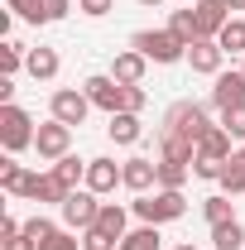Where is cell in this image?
Listing matches in <instances>:
<instances>
[{"label": "cell", "mask_w": 245, "mask_h": 250, "mask_svg": "<svg viewBox=\"0 0 245 250\" xmlns=\"http://www.w3.org/2000/svg\"><path fill=\"white\" fill-rule=\"evenodd\" d=\"M144 106H149V92H144V87H125V111H135V116H140Z\"/></svg>", "instance_id": "cell-39"}, {"label": "cell", "mask_w": 245, "mask_h": 250, "mask_svg": "<svg viewBox=\"0 0 245 250\" xmlns=\"http://www.w3.org/2000/svg\"><path fill=\"white\" fill-rule=\"evenodd\" d=\"M96 217H101V197H96L92 188H77V192H67L58 202V221L67 226V231H92L96 226Z\"/></svg>", "instance_id": "cell-4"}, {"label": "cell", "mask_w": 245, "mask_h": 250, "mask_svg": "<svg viewBox=\"0 0 245 250\" xmlns=\"http://www.w3.org/2000/svg\"><path fill=\"white\" fill-rule=\"evenodd\" d=\"M221 62H226V48H221L216 39H197V43H187V67H192V72L216 77V72H226Z\"/></svg>", "instance_id": "cell-10"}, {"label": "cell", "mask_w": 245, "mask_h": 250, "mask_svg": "<svg viewBox=\"0 0 245 250\" xmlns=\"http://www.w3.org/2000/svg\"><path fill=\"white\" fill-rule=\"evenodd\" d=\"M192 178V164H178V159H159V188H178Z\"/></svg>", "instance_id": "cell-29"}, {"label": "cell", "mask_w": 245, "mask_h": 250, "mask_svg": "<svg viewBox=\"0 0 245 250\" xmlns=\"http://www.w3.org/2000/svg\"><path fill=\"white\" fill-rule=\"evenodd\" d=\"M173 250H197V246H192V241H187V246H173Z\"/></svg>", "instance_id": "cell-44"}, {"label": "cell", "mask_w": 245, "mask_h": 250, "mask_svg": "<svg viewBox=\"0 0 245 250\" xmlns=\"http://www.w3.org/2000/svg\"><path fill=\"white\" fill-rule=\"evenodd\" d=\"M202 217H207V226H221V221H236V202H231L226 192H212V197H202Z\"/></svg>", "instance_id": "cell-24"}, {"label": "cell", "mask_w": 245, "mask_h": 250, "mask_svg": "<svg viewBox=\"0 0 245 250\" xmlns=\"http://www.w3.org/2000/svg\"><path fill=\"white\" fill-rule=\"evenodd\" d=\"M82 92L92 96V106H96V111H106V116L125 111V87L111 77V72H92V77L82 82Z\"/></svg>", "instance_id": "cell-8"}, {"label": "cell", "mask_w": 245, "mask_h": 250, "mask_svg": "<svg viewBox=\"0 0 245 250\" xmlns=\"http://www.w3.org/2000/svg\"><path fill=\"white\" fill-rule=\"evenodd\" d=\"M34 135H39V125L24 106H0V149L5 154H20V149H34Z\"/></svg>", "instance_id": "cell-3"}, {"label": "cell", "mask_w": 245, "mask_h": 250, "mask_svg": "<svg viewBox=\"0 0 245 250\" xmlns=\"http://www.w3.org/2000/svg\"><path fill=\"white\" fill-rule=\"evenodd\" d=\"M231 145H236V140H231V130H226V125H212V130L197 140V159H221V164H226V159L236 154Z\"/></svg>", "instance_id": "cell-18"}, {"label": "cell", "mask_w": 245, "mask_h": 250, "mask_svg": "<svg viewBox=\"0 0 245 250\" xmlns=\"http://www.w3.org/2000/svg\"><path fill=\"white\" fill-rule=\"evenodd\" d=\"M212 106L216 111H231V106H245V72L231 67V72H216V87H212Z\"/></svg>", "instance_id": "cell-14"}, {"label": "cell", "mask_w": 245, "mask_h": 250, "mask_svg": "<svg viewBox=\"0 0 245 250\" xmlns=\"http://www.w3.org/2000/svg\"><path fill=\"white\" fill-rule=\"evenodd\" d=\"M5 10H10L15 20H24V24H48V15H43V0H5Z\"/></svg>", "instance_id": "cell-31"}, {"label": "cell", "mask_w": 245, "mask_h": 250, "mask_svg": "<svg viewBox=\"0 0 245 250\" xmlns=\"http://www.w3.org/2000/svg\"><path fill=\"white\" fill-rule=\"evenodd\" d=\"M77 10H82L87 20H106V15L116 10V0H77Z\"/></svg>", "instance_id": "cell-37"}, {"label": "cell", "mask_w": 245, "mask_h": 250, "mask_svg": "<svg viewBox=\"0 0 245 250\" xmlns=\"http://www.w3.org/2000/svg\"><path fill=\"white\" fill-rule=\"evenodd\" d=\"M53 168V178H58L67 192H77V188H87V159H77V154H62L58 164H48Z\"/></svg>", "instance_id": "cell-19"}, {"label": "cell", "mask_w": 245, "mask_h": 250, "mask_svg": "<svg viewBox=\"0 0 245 250\" xmlns=\"http://www.w3.org/2000/svg\"><path fill=\"white\" fill-rule=\"evenodd\" d=\"M92 111L96 106H92V96L82 92V87H58V92L48 96V116L62 121V125H82Z\"/></svg>", "instance_id": "cell-6"}, {"label": "cell", "mask_w": 245, "mask_h": 250, "mask_svg": "<svg viewBox=\"0 0 245 250\" xmlns=\"http://www.w3.org/2000/svg\"><path fill=\"white\" fill-rule=\"evenodd\" d=\"M87 188H92L96 197H106V192H116L125 188V173L116 159H87Z\"/></svg>", "instance_id": "cell-13"}, {"label": "cell", "mask_w": 245, "mask_h": 250, "mask_svg": "<svg viewBox=\"0 0 245 250\" xmlns=\"http://www.w3.org/2000/svg\"><path fill=\"white\" fill-rule=\"evenodd\" d=\"M241 72H245V58H241Z\"/></svg>", "instance_id": "cell-46"}, {"label": "cell", "mask_w": 245, "mask_h": 250, "mask_svg": "<svg viewBox=\"0 0 245 250\" xmlns=\"http://www.w3.org/2000/svg\"><path fill=\"white\" fill-rule=\"evenodd\" d=\"M58 67H62L58 48H48V43L29 48V62H24V72H29L34 82H53V77H58Z\"/></svg>", "instance_id": "cell-16"}, {"label": "cell", "mask_w": 245, "mask_h": 250, "mask_svg": "<svg viewBox=\"0 0 245 250\" xmlns=\"http://www.w3.org/2000/svg\"><path fill=\"white\" fill-rule=\"evenodd\" d=\"M53 231H58V221H48L43 212H34V217L24 221V236H29V241H39V246H43V241H48Z\"/></svg>", "instance_id": "cell-32"}, {"label": "cell", "mask_w": 245, "mask_h": 250, "mask_svg": "<svg viewBox=\"0 0 245 250\" xmlns=\"http://www.w3.org/2000/svg\"><path fill=\"white\" fill-rule=\"evenodd\" d=\"M226 10L231 15H245V0H226Z\"/></svg>", "instance_id": "cell-42"}, {"label": "cell", "mask_w": 245, "mask_h": 250, "mask_svg": "<svg viewBox=\"0 0 245 250\" xmlns=\"http://www.w3.org/2000/svg\"><path fill=\"white\" fill-rule=\"evenodd\" d=\"M20 197H24V202H62L67 188L53 178V168H29V178H24V188H20Z\"/></svg>", "instance_id": "cell-9"}, {"label": "cell", "mask_w": 245, "mask_h": 250, "mask_svg": "<svg viewBox=\"0 0 245 250\" xmlns=\"http://www.w3.org/2000/svg\"><path fill=\"white\" fill-rule=\"evenodd\" d=\"M216 188H221L226 197H241V192H245V159H241V154H231L226 164H221V178H216Z\"/></svg>", "instance_id": "cell-22"}, {"label": "cell", "mask_w": 245, "mask_h": 250, "mask_svg": "<svg viewBox=\"0 0 245 250\" xmlns=\"http://www.w3.org/2000/svg\"><path fill=\"white\" fill-rule=\"evenodd\" d=\"M82 250H121V241L116 236H106V231H82Z\"/></svg>", "instance_id": "cell-35"}, {"label": "cell", "mask_w": 245, "mask_h": 250, "mask_svg": "<svg viewBox=\"0 0 245 250\" xmlns=\"http://www.w3.org/2000/svg\"><path fill=\"white\" fill-rule=\"evenodd\" d=\"M212 125H216V121L207 116V106H202V101H173V106L163 111V130L187 135V140H202Z\"/></svg>", "instance_id": "cell-5"}, {"label": "cell", "mask_w": 245, "mask_h": 250, "mask_svg": "<svg viewBox=\"0 0 245 250\" xmlns=\"http://www.w3.org/2000/svg\"><path fill=\"white\" fill-rule=\"evenodd\" d=\"M144 72H149V58L135 53V48H121V53L111 58V77H116L121 87H144Z\"/></svg>", "instance_id": "cell-12"}, {"label": "cell", "mask_w": 245, "mask_h": 250, "mask_svg": "<svg viewBox=\"0 0 245 250\" xmlns=\"http://www.w3.org/2000/svg\"><path fill=\"white\" fill-rule=\"evenodd\" d=\"M130 212L140 221H149V226H168V221L187 217V197L178 188H154V192H140V197L130 202Z\"/></svg>", "instance_id": "cell-1"}, {"label": "cell", "mask_w": 245, "mask_h": 250, "mask_svg": "<svg viewBox=\"0 0 245 250\" xmlns=\"http://www.w3.org/2000/svg\"><path fill=\"white\" fill-rule=\"evenodd\" d=\"M130 48L144 53L149 62H159V67H168V62H187V43L173 29H135V34H130Z\"/></svg>", "instance_id": "cell-2"}, {"label": "cell", "mask_w": 245, "mask_h": 250, "mask_svg": "<svg viewBox=\"0 0 245 250\" xmlns=\"http://www.w3.org/2000/svg\"><path fill=\"white\" fill-rule=\"evenodd\" d=\"M96 231H106V236L125 241V231H130V207H125V202H101V217H96Z\"/></svg>", "instance_id": "cell-21"}, {"label": "cell", "mask_w": 245, "mask_h": 250, "mask_svg": "<svg viewBox=\"0 0 245 250\" xmlns=\"http://www.w3.org/2000/svg\"><path fill=\"white\" fill-rule=\"evenodd\" d=\"M121 250H163V236H159V226H149V221H140L135 231H125Z\"/></svg>", "instance_id": "cell-23"}, {"label": "cell", "mask_w": 245, "mask_h": 250, "mask_svg": "<svg viewBox=\"0 0 245 250\" xmlns=\"http://www.w3.org/2000/svg\"><path fill=\"white\" fill-rule=\"evenodd\" d=\"M24 178H29V168H24V164H15V154H5V159H0V192L20 197V188H24Z\"/></svg>", "instance_id": "cell-27"}, {"label": "cell", "mask_w": 245, "mask_h": 250, "mask_svg": "<svg viewBox=\"0 0 245 250\" xmlns=\"http://www.w3.org/2000/svg\"><path fill=\"white\" fill-rule=\"evenodd\" d=\"M187 5H192V0H187Z\"/></svg>", "instance_id": "cell-47"}, {"label": "cell", "mask_w": 245, "mask_h": 250, "mask_svg": "<svg viewBox=\"0 0 245 250\" xmlns=\"http://www.w3.org/2000/svg\"><path fill=\"white\" fill-rule=\"evenodd\" d=\"M34 149H39V159H48V164H58L62 154H72V125L62 121H48L39 125V135H34Z\"/></svg>", "instance_id": "cell-7"}, {"label": "cell", "mask_w": 245, "mask_h": 250, "mask_svg": "<svg viewBox=\"0 0 245 250\" xmlns=\"http://www.w3.org/2000/svg\"><path fill=\"white\" fill-rule=\"evenodd\" d=\"M221 125L231 130V140L245 145V106H231V111H221Z\"/></svg>", "instance_id": "cell-34"}, {"label": "cell", "mask_w": 245, "mask_h": 250, "mask_svg": "<svg viewBox=\"0 0 245 250\" xmlns=\"http://www.w3.org/2000/svg\"><path fill=\"white\" fill-rule=\"evenodd\" d=\"M159 159L192 164V159H197V140H187V135H173V130H159Z\"/></svg>", "instance_id": "cell-20"}, {"label": "cell", "mask_w": 245, "mask_h": 250, "mask_svg": "<svg viewBox=\"0 0 245 250\" xmlns=\"http://www.w3.org/2000/svg\"><path fill=\"white\" fill-rule=\"evenodd\" d=\"M168 29L178 34L183 43H197V39H202V29H197V15H192V5H187V10H173V15H168Z\"/></svg>", "instance_id": "cell-30"}, {"label": "cell", "mask_w": 245, "mask_h": 250, "mask_svg": "<svg viewBox=\"0 0 245 250\" xmlns=\"http://www.w3.org/2000/svg\"><path fill=\"white\" fill-rule=\"evenodd\" d=\"M192 178L216 183V178H221V159H192Z\"/></svg>", "instance_id": "cell-36"}, {"label": "cell", "mask_w": 245, "mask_h": 250, "mask_svg": "<svg viewBox=\"0 0 245 250\" xmlns=\"http://www.w3.org/2000/svg\"><path fill=\"white\" fill-rule=\"evenodd\" d=\"M0 250H39V241H29L24 231H15V236H5V246Z\"/></svg>", "instance_id": "cell-40"}, {"label": "cell", "mask_w": 245, "mask_h": 250, "mask_svg": "<svg viewBox=\"0 0 245 250\" xmlns=\"http://www.w3.org/2000/svg\"><path fill=\"white\" fill-rule=\"evenodd\" d=\"M192 15H197V29H202V39H216V34L226 29V20H231L226 0H192Z\"/></svg>", "instance_id": "cell-15"}, {"label": "cell", "mask_w": 245, "mask_h": 250, "mask_svg": "<svg viewBox=\"0 0 245 250\" xmlns=\"http://www.w3.org/2000/svg\"><path fill=\"white\" fill-rule=\"evenodd\" d=\"M106 135H111L121 149H130V145H140V135H144V121H140L135 111H116V116H111V125H106Z\"/></svg>", "instance_id": "cell-17"}, {"label": "cell", "mask_w": 245, "mask_h": 250, "mask_svg": "<svg viewBox=\"0 0 245 250\" xmlns=\"http://www.w3.org/2000/svg\"><path fill=\"white\" fill-rule=\"evenodd\" d=\"M24 62H29V48H24V43H15V39L0 43V77H15Z\"/></svg>", "instance_id": "cell-28"}, {"label": "cell", "mask_w": 245, "mask_h": 250, "mask_svg": "<svg viewBox=\"0 0 245 250\" xmlns=\"http://www.w3.org/2000/svg\"><path fill=\"white\" fill-rule=\"evenodd\" d=\"M212 246L216 250H245V226H241V217L212 226Z\"/></svg>", "instance_id": "cell-26"}, {"label": "cell", "mask_w": 245, "mask_h": 250, "mask_svg": "<svg viewBox=\"0 0 245 250\" xmlns=\"http://www.w3.org/2000/svg\"><path fill=\"white\" fill-rule=\"evenodd\" d=\"M121 173H125V188H130L135 197H140V192H154V188H159V159L135 154V159L121 164Z\"/></svg>", "instance_id": "cell-11"}, {"label": "cell", "mask_w": 245, "mask_h": 250, "mask_svg": "<svg viewBox=\"0 0 245 250\" xmlns=\"http://www.w3.org/2000/svg\"><path fill=\"white\" fill-rule=\"evenodd\" d=\"M140 5H144V10H159V5H163V0H140Z\"/></svg>", "instance_id": "cell-43"}, {"label": "cell", "mask_w": 245, "mask_h": 250, "mask_svg": "<svg viewBox=\"0 0 245 250\" xmlns=\"http://www.w3.org/2000/svg\"><path fill=\"white\" fill-rule=\"evenodd\" d=\"M15 101V77H0V106H10Z\"/></svg>", "instance_id": "cell-41"}, {"label": "cell", "mask_w": 245, "mask_h": 250, "mask_svg": "<svg viewBox=\"0 0 245 250\" xmlns=\"http://www.w3.org/2000/svg\"><path fill=\"white\" fill-rule=\"evenodd\" d=\"M39 250H82V236H77V231H67V226H58V231H53Z\"/></svg>", "instance_id": "cell-33"}, {"label": "cell", "mask_w": 245, "mask_h": 250, "mask_svg": "<svg viewBox=\"0 0 245 250\" xmlns=\"http://www.w3.org/2000/svg\"><path fill=\"white\" fill-rule=\"evenodd\" d=\"M236 154H241V159H245V145H241V149H236Z\"/></svg>", "instance_id": "cell-45"}, {"label": "cell", "mask_w": 245, "mask_h": 250, "mask_svg": "<svg viewBox=\"0 0 245 250\" xmlns=\"http://www.w3.org/2000/svg\"><path fill=\"white\" fill-rule=\"evenodd\" d=\"M216 43L226 48V58H231V53H241V58H245V15H231L226 29L216 34Z\"/></svg>", "instance_id": "cell-25"}, {"label": "cell", "mask_w": 245, "mask_h": 250, "mask_svg": "<svg viewBox=\"0 0 245 250\" xmlns=\"http://www.w3.org/2000/svg\"><path fill=\"white\" fill-rule=\"evenodd\" d=\"M43 15H48V24H58L72 15V0H43Z\"/></svg>", "instance_id": "cell-38"}]
</instances>
